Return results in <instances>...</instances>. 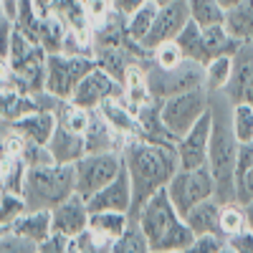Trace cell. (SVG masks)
Returning a JSON list of instances; mask_svg holds the SVG:
<instances>
[{"instance_id":"10","label":"cell","mask_w":253,"mask_h":253,"mask_svg":"<svg viewBox=\"0 0 253 253\" xmlns=\"http://www.w3.org/2000/svg\"><path fill=\"white\" fill-rule=\"evenodd\" d=\"M122 91H124L122 81L114 79L109 71H104L96 63V69H91L86 76L79 81V86H76L71 101L76 104V107H81V109L94 112L101 101H107L112 96H122Z\"/></svg>"},{"instance_id":"36","label":"cell","mask_w":253,"mask_h":253,"mask_svg":"<svg viewBox=\"0 0 253 253\" xmlns=\"http://www.w3.org/2000/svg\"><path fill=\"white\" fill-rule=\"evenodd\" d=\"M23 213H26L23 195H18V193H3L0 195V230L10 228Z\"/></svg>"},{"instance_id":"15","label":"cell","mask_w":253,"mask_h":253,"mask_svg":"<svg viewBox=\"0 0 253 253\" xmlns=\"http://www.w3.org/2000/svg\"><path fill=\"white\" fill-rule=\"evenodd\" d=\"M89 210L91 213H99V210H117V213H126L129 215V208H132V180L126 175V167H122V172L109 182L104 185L101 190L91 198H86Z\"/></svg>"},{"instance_id":"19","label":"cell","mask_w":253,"mask_h":253,"mask_svg":"<svg viewBox=\"0 0 253 253\" xmlns=\"http://www.w3.org/2000/svg\"><path fill=\"white\" fill-rule=\"evenodd\" d=\"M15 129L26 137V142H38V144H48L53 132H56V114L51 109H38L26 117H18L10 122Z\"/></svg>"},{"instance_id":"28","label":"cell","mask_w":253,"mask_h":253,"mask_svg":"<svg viewBox=\"0 0 253 253\" xmlns=\"http://www.w3.org/2000/svg\"><path fill=\"white\" fill-rule=\"evenodd\" d=\"M230 74H233V56H218L213 61L205 63V81L203 86L208 89V94H218L225 91Z\"/></svg>"},{"instance_id":"29","label":"cell","mask_w":253,"mask_h":253,"mask_svg":"<svg viewBox=\"0 0 253 253\" xmlns=\"http://www.w3.org/2000/svg\"><path fill=\"white\" fill-rule=\"evenodd\" d=\"M129 223V215L126 213H117V210H99V213H91L89 218V228L99 236H107L112 241H117L122 236V230Z\"/></svg>"},{"instance_id":"27","label":"cell","mask_w":253,"mask_h":253,"mask_svg":"<svg viewBox=\"0 0 253 253\" xmlns=\"http://www.w3.org/2000/svg\"><path fill=\"white\" fill-rule=\"evenodd\" d=\"M48 13L66 20L69 28H91V20L86 13V0H51Z\"/></svg>"},{"instance_id":"14","label":"cell","mask_w":253,"mask_h":253,"mask_svg":"<svg viewBox=\"0 0 253 253\" xmlns=\"http://www.w3.org/2000/svg\"><path fill=\"white\" fill-rule=\"evenodd\" d=\"M89 218H91V210H89V203L84 195L74 193L71 198H66L63 203H58L53 210H51V223H53V230L58 233H66L69 238L79 236L81 230L89 228Z\"/></svg>"},{"instance_id":"24","label":"cell","mask_w":253,"mask_h":253,"mask_svg":"<svg viewBox=\"0 0 253 253\" xmlns=\"http://www.w3.org/2000/svg\"><path fill=\"white\" fill-rule=\"evenodd\" d=\"M236 200L243 205L253 200V142H241V150H238Z\"/></svg>"},{"instance_id":"38","label":"cell","mask_w":253,"mask_h":253,"mask_svg":"<svg viewBox=\"0 0 253 253\" xmlns=\"http://www.w3.org/2000/svg\"><path fill=\"white\" fill-rule=\"evenodd\" d=\"M233 132L238 142H253V107L246 101L233 104Z\"/></svg>"},{"instance_id":"41","label":"cell","mask_w":253,"mask_h":253,"mask_svg":"<svg viewBox=\"0 0 253 253\" xmlns=\"http://www.w3.org/2000/svg\"><path fill=\"white\" fill-rule=\"evenodd\" d=\"M28 167H38V165H51L53 162V155L48 150V144H38V142H26L23 147V155Z\"/></svg>"},{"instance_id":"47","label":"cell","mask_w":253,"mask_h":253,"mask_svg":"<svg viewBox=\"0 0 253 253\" xmlns=\"http://www.w3.org/2000/svg\"><path fill=\"white\" fill-rule=\"evenodd\" d=\"M33 3H36V8H38V13H41V15H46V13H48L51 0H33Z\"/></svg>"},{"instance_id":"44","label":"cell","mask_w":253,"mask_h":253,"mask_svg":"<svg viewBox=\"0 0 253 253\" xmlns=\"http://www.w3.org/2000/svg\"><path fill=\"white\" fill-rule=\"evenodd\" d=\"M86 13H89V20H91V28L104 23L112 13H114V3L112 0H86Z\"/></svg>"},{"instance_id":"52","label":"cell","mask_w":253,"mask_h":253,"mask_svg":"<svg viewBox=\"0 0 253 253\" xmlns=\"http://www.w3.org/2000/svg\"><path fill=\"white\" fill-rule=\"evenodd\" d=\"M0 195H3V185H0Z\"/></svg>"},{"instance_id":"22","label":"cell","mask_w":253,"mask_h":253,"mask_svg":"<svg viewBox=\"0 0 253 253\" xmlns=\"http://www.w3.org/2000/svg\"><path fill=\"white\" fill-rule=\"evenodd\" d=\"M13 230H18L20 236L31 238L33 243H43L48 238V233L53 230V223H51V210H26L13 225Z\"/></svg>"},{"instance_id":"33","label":"cell","mask_w":253,"mask_h":253,"mask_svg":"<svg viewBox=\"0 0 253 253\" xmlns=\"http://www.w3.org/2000/svg\"><path fill=\"white\" fill-rule=\"evenodd\" d=\"M41 15L38 13V8H36V3L33 0H18V8H15V18H13V26L23 33V36H28L33 43H38V28H41Z\"/></svg>"},{"instance_id":"40","label":"cell","mask_w":253,"mask_h":253,"mask_svg":"<svg viewBox=\"0 0 253 253\" xmlns=\"http://www.w3.org/2000/svg\"><path fill=\"white\" fill-rule=\"evenodd\" d=\"M187 253H228L225 236H218V233H203V236H195V243L190 246Z\"/></svg>"},{"instance_id":"7","label":"cell","mask_w":253,"mask_h":253,"mask_svg":"<svg viewBox=\"0 0 253 253\" xmlns=\"http://www.w3.org/2000/svg\"><path fill=\"white\" fill-rule=\"evenodd\" d=\"M167 195H170V200L175 203L177 213H180L182 218H185L198 203L213 198V195H215V180H213V175H210L208 165H203V167H190V170L180 167V170L175 172V177L167 182Z\"/></svg>"},{"instance_id":"5","label":"cell","mask_w":253,"mask_h":253,"mask_svg":"<svg viewBox=\"0 0 253 253\" xmlns=\"http://www.w3.org/2000/svg\"><path fill=\"white\" fill-rule=\"evenodd\" d=\"M142 69H144V76H147V86H150V94L152 99H167V96H175V94H182L187 89H198L203 86L205 81V66L198 61H190L185 58L177 66H157L150 58H142Z\"/></svg>"},{"instance_id":"3","label":"cell","mask_w":253,"mask_h":253,"mask_svg":"<svg viewBox=\"0 0 253 253\" xmlns=\"http://www.w3.org/2000/svg\"><path fill=\"white\" fill-rule=\"evenodd\" d=\"M134 220H139L142 230L150 238L152 253H187L195 243L193 228L177 213L175 203L167 195V187H162L142 205Z\"/></svg>"},{"instance_id":"23","label":"cell","mask_w":253,"mask_h":253,"mask_svg":"<svg viewBox=\"0 0 253 253\" xmlns=\"http://www.w3.org/2000/svg\"><path fill=\"white\" fill-rule=\"evenodd\" d=\"M122 99L124 104L129 107L132 112H137L142 104H147L152 99L150 94V86H147V76H144V69H142V63H134V66H129V71H126L124 81H122Z\"/></svg>"},{"instance_id":"6","label":"cell","mask_w":253,"mask_h":253,"mask_svg":"<svg viewBox=\"0 0 253 253\" xmlns=\"http://www.w3.org/2000/svg\"><path fill=\"white\" fill-rule=\"evenodd\" d=\"M210 109V94L205 86L187 89L182 94L162 99V124L175 139H180Z\"/></svg>"},{"instance_id":"26","label":"cell","mask_w":253,"mask_h":253,"mask_svg":"<svg viewBox=\"0 0 253 253\" xmlns=\"http://www.w3.org/2000/svg\"><path fill=\"white\" fill-rule=\"evenodd\" d=\"M225 28L238 41H253V0H241L238 5L225 10Z\"/></svg>"},{"instance_id":"39","label":"cell","mask_w":253,"mask_h":253,"mask_svg":"<svg viewBox=\"0 0 253 253\" xmlns=\"http://www.w3.org/2000/svg\"><path fill=\"white\" fill-rule=\"evenodd\" d=\"M0 253H38V243L20 236L13 228H5L0 230Z\"/></svg>"},{"instance_id":"31","label":"cell","mask_w":253,"mask_h":253,"mask_svg":"<svg viewBox=\"0 0 253 253\" xmlns=\"http://www.w3.org/2000/svg\"><path fill=\"white\" fill-rule=\"evenodd\" d=\"M114 253H150V238L142 230L139 220L129 218L126 228L122 230V236L114 243Z\"/></svg>"},{"instance_id":"45","label":"cell","mask_w":253,"mask_h":253,"mask_svg":"<svg viewBox=\"0 0 253 253\" xmlns=\"http://www.w3.org/2000/svg\"><path fill=\"white\" fill-rule=\"evenodd\" d=\"M69 243H71V238L66 233L51 230L48 238L38 246V253H69Z\"/></svg>"},{"instance_id":"8","label":"cell","mask_w":253,"mask_h":253,"mask_svg":"<svg viewBox=\"0 0 253 253\" xmlns=\"http://www.w3.org/2000/svg\"><path fill=\"white\" fill-rule=\"evenodd\" d=\"M91 69H96V58L48 53V58H46V91L58 96V99H71L79 81Z\"/></svg>"},{"instance_id":"37","label":"cell","mask_w":253,"mask_h":253,"mask_svg":"<svg viewBox=\"0 0 253 253\" xmlns=\"http://www.w3.org/2000/svg\"><path fill=\"white\" fill-rule=\"evenodd\" d=\"M147 58H150L152 63H157V66H165V69H170V66H177V63L185 61L180 46H177V41H165V43L155 46L147 51Z\"/></svg>"},{"instance_id":"11","label":"cell","mask_w":253,"mask_h":253,"mask_svg":"<svg viewBox=\"0 0 253 253\" xmlns=\"http://www.w3.org/2000/svg\"><path fill=\"white\" fill-rule=\"evenodd\" d=\"M190 20V8H187V0H175V3H167V5H160L155 20H152V28L150 33L144 36L142 41V48L150 51L165 41H175L177 33L185 28V23Z\"/></svg>"},{"instance_id":"17","label":"cell","mask_w":253,"mask_h":253,"mask_svg":"<svg viewBox=\"0 0 253 253\" xmlns=\"http://www.w3.org/2000/svg\"><path fill=\"white\" fill-rule=\"evenodd\" d=\"M48 150L53 155V162L58 165H74L86 155V139L81 132H74L69 126L56 124V132L48 142Z\"/></svg>"},{"instance_id":"18","label":"cell","mask_w":253,"mask_h":253,"mask_svg":"<svg viewBox=\"0 0 253 253\" xmlns=\"http://www.w3.org/2000/svg\"><path fill=\"white\" fill-rule=\"evenodd\" d=\"M96 112H99L104 119H107L124 139L139 137V134H142V126H139L137 112H132L129 107H126L122 96H112V99H107V101H101L99 107H96Z\"/></svg>"},{"instance_id":"16","label":"cell","mask_w":253,"mask_h":253,"mask_svg":"<svg viewBox=\"0 0 253 253\" xmlns=\"http://www.w3.org/2000/svg\"><path fill=\"white\" fill-rule=\"evenodd\" d=\"M84 139H86V152H122L124 147V137L96 109L91 112Z\"/></svg>"},{"instance_id":"1","label":"cell","mask_w":253,"mask_h":253,"mask_svg":"<svg viewBox=\"0 0 253 253\" xmlns=\"http://www.w3.org/2000/svg\"><path fill=\"white\" fill-rule=\"evenodd\" d=\"M122 157L126 175L132 180V208L129 218H137L142 205L150 200L155 193L167 187L180 170L177 147L172 142H152L144 137H129L124 139Z\"/></svg>"},{"instance_id":"50","label":"cell","mask_w":253,"mask_h":253,"mask_svg":"<svg viewBox=\"0 0 253 253\" xmlns=\"http://www.w3.org/2000/svg\"><path fill=\"white\" fill-rule=\"evenodd\" d=\"M157 5H167V3H175V0H155Z\"/></svg>"},{"instance_id":"42","label":"cell","mask_w":253,"mask_h":253,"mask_svg":"<svg viewBox=\"0 0 253 253\" xmlns=\"http://www.w3.org/2000/svg\"><path fill=\"white\" fill-rule=\"evenodd\" d=\"M69 253H101L94 230L86 228V230H81L79 236H74L71 243H69Z\"/></svg>"},{"instance_id":"30","label":"cell","mask_w":253,"mask_h":253,"mask_svg":"<svg viewBox=\"0 0 253 253\" xmlns=\"http://www.w3.org/2000/svg\"><path fill=\"white\" fill-rule=\"evenodd\" d=\"M187 8H190V18L200 28L225 23V8L220 5V0H187Z\"/></svg>"},{"instance_id":"2","label":"cell","mask_w":253,"mask_h":253,"mask_svg":"<svg viewBox=\"0 0 253 253\" xmlns=\"http://www.w3.org/2000/svg\"><path fill=\"white\" fill-rule=\"evenodd\" d=\"M241 142L233 132V101L223 91L210 94V144L208 170L215 180V198L220 203L236 200V165Z\"/></svg>"},{"instance_id":"34","label":"cell","mask_w":253,"mask_h":253,"mask_svg":"<svg viewBox=\"0 0 253 253\" xmlns=\"http://www.w3.org/2000/svg\"><path fill=\"white\" fill-rule=\"evenodd\" d=\"M157 10H160V5L155 3V0H147V3H144L139 10H134L129 18H126V31H129V36L137 41V43H142L144 36L150 33Z\"/></svg>"},{"instance_id":"13","label":"cell","mask_w":253,"mask_h":253,"mask_svg":"<svg viewBox=\"0 0 253 253\" xmlns=\"http://www.w3.org/2000/svg\"><path fill=\"white\" fill-rule=\"evenodd\" d=\"M233 104H251L253 107V41L241 43V48L233 53V74L223 91Z\"/></svg>"},{"instance_id":"46","label":"cell","mask_w":253,"mask_h":253,"mask_svg":"<svg viewBox=\"0 0 253 253\" xmlns=\"http://www.w3.org/2000/svg\"><path fill=\"white\" fill-rule=\"evenodd\" d=\"M114 3V10L119 13V15H124V18H129L134 10H139L147 0H112Z\"/></svg>"},{"instance_id":"49","label":"cell","mask_w":253,"mask_h":253,"mask_svg":"<svg viewBox=\"0 0 253 253\" xmlns=\"http://www.w3.org/2000/svg\"><path fill=\"white\" fill-rule=\"evenodd\" d=\"M241 3V0H220V5L225 8V10H230V8H233V5H238Z\"/></svg>"},{"instance_id":"48","label":"cell","mask_w":253,"mask_h":253,"mask_svg":"<svg viewBox=\"0 0 253 253\" xmlns=\"http://www.w3.org/2000/svg\"><path fill=\"white\" fill-rule=\"evenodd\" d=\"M243 208H246V220H248V228L253 230V200H251V203H246Z\"/></svg>"},{"instance_id":"51","label":"cell","mask_w":253,"mask_h":253,"mask_svg":"<svg viewBox=\"0 0 253 253\" xmlns=\"http://www.w3.org/2000/svg\"><path fill=\"white\" fill-rule=\"evenodd\" d=\"M0 20H3V0H0Z\"/></svg>"},{"instance_id":"21","label":"cell","mask_w":253,"mask_h":253,"mask_svg":"<svg viewBox=\"0 0 253 253\" xmlns=\"http://www.w3.org/2000/svg\"><path fill=\"white\" fill-rule=\"evenodd\" d=\"M241 43L243 41H238L225 28V23L203 28V58H205V63L218 58V56H233L241 48Z\"/></svg>"},{"instance_id":"35","label":"cell","mask_w":253,"mask_h":253,"mask_svg":"<svg viewBox=\"0 0 253 253\" xmlns=\"http://www.w3.org/2000/svg\"><path fill=\"white\" fill-rule=\"evenodd\" d=\"M243 228H248L243 203H238V200L223 203V210H220V230H223V236H233V233H238V230H243Z\"/></svg>"},{"instance_id":"43","label":"cell","mask_w":253,"mask_h":253,"mask_svg":"<svg viewBox=\"0 0 253 253\" xmlns=\"http://www.w3.org/2000/svg\"><path fill=\"white\" fill-rule=\"evenodd\" d=\"M228 243V253H253V230L243 228L233 236H225Z\"/></svg>"},{"instance_id":"32","label":"cell","mask_w":253,"mask_h":253,"mask_svg":"<svg viewBox=\"0 0 253 253\" xmlns=\"http://www.w3.org/2000/svg\"><path fill=\"white\" fill-rule=\"evenodd\" d=\"M175 41H177V46H180V51H182L185 58L198 61V63H203V66H205V58H203V28L195 23L193 18L185 23V28L177 33Z\"/></svg>"},{"instance_id":"25","label":"cell","mask_w":253,"mask_h":253,"mask_svg":"<svg viewBox=\"0 0 253 253\" xmlns=\"http://www.w3.org/2000/svg\"><path fill=\"white\" fill-rule=\"evenodd\" d=\"M69 33V23L61 20L51 13L41 18V28H38V46H43L46 53H61L63 48V38Z\"/></svg>"},{"instance_id":"12","label":"cell","mask_w":253,"mask_h":253,"mask_svg":"<svg viewBox=\"0 0 253 253\" xmlns=\"http://www.w3.org/2000/svg\"><path fill=\"white\" fill-rule=\"evenodd\" d=\"M208 144H210V109L190 126V129L177 139V157L180 167H203L208 165Z\"/></svg>"},{"instance_id":"9","label":"cell","mask_w":253,"mask_h":253,"mask_svg":"<svg viewBox=\"0 0 253 253\" xmlns=\"http://www.w3.org/2000/svg\"><path fill=\"white\" fill-rule=\"evenodd\" d=\"M124 167L122 152H86L79 162H74L76 170V193L84 198H91L96 190L109 185Z\"/></svg>"},{"instance_id":"4","label":"cell","mask_w":253,"mask_h":253,"mask_svg":"<svg viewBox=\"0 0 253 253\" xmlns=\"http://www.w3.org/2000/svg\"><path fill=\"white\" fill-rule=\"evenodd\" d=\"M76 193V170L74 165H38L28 167L20 195L26 210H53L58 203Z\"/></svg>"},{"instance_id":"20","label":"cell","mask_w":253,"mask_h":253,"mask_svg":"<svg viewBox=\"0 0 253 253\" xmlns=\"http://www.w3.org/2000/svg\"><path fill=\"white\" fill-rule=\"evenodd\" d=\"M220 210H223V203L213 195L203 203H198L190 213L185 215V223L193 228L195 236H203V233H218L223 236L220 230Z\"/></svg>"}]
</instances>
